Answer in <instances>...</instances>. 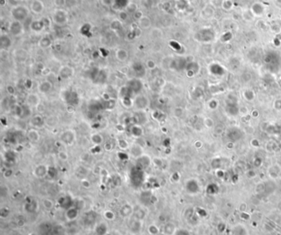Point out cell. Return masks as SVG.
<instances>
[{
    "label": "cell",
    "instance_id": "obj_27",
    "mask_svg": "<svg viewBox=\"0 0 281 235\" xmlns=\"http://www.w3.org/2000/svg\"><path fill=\"white\" fill-rule=\"evenodd\" d=\"M147 65H148L150 69H153L155 67V63H154L153 60H149L148 61V63H147Z\"/></svg>",
    "mask_w": 281,
    "mask_h": 235
},
{
    "label": "cell",
    "instance_id": "obj_12",
    "mask_svg": "<svg viewBox=\"0 0 281 235\" xmlns=\"http://www.w3.org/2000/svg\"><path fill=\"white\" fill-rule=\"evenodd\" d=\"M52 88V84L49 81H44L39 86V91L41 93H48Z\"/></svg>",
    "mask_w": 281,
    "mask_h": 235
},
{
    "label": "cell",
    "instance_id": "obj_26",
    "mask_svg": "<svg viewBox=\"0 0 281 235\" xmlns=\"http://www.w3.org/2000/svg\"><path fill=\"white\" fill-rule=\"evenodd\" d=\"M102 3L105 6H112L114 4V0H102Z\"/></svg>",
    "mask_w": 281,
    "mask_h": 235
},
{
    "label": "cell",
    "instance_id": "obj_5",
    "mask_svg": "<svg viewBox=\"0 0 281 235\" xmlns=\"http://www.w3.org/2000/svg\"><path fill=\"white\" fill-rule=\"evenodd\" d=\"M128 87L131 89L132 92L138 93L143 88V84L139 79H132L128 83Z\"/></svg>",
    "mask_w": 281,
    "mask_h": 235
},
{
    "label": "cell",
    "instance_id": "obj_6",
    "mask_svg": "<svg viewBox=\"0 0 281 235\" xmlns=\"http://www.w3.org/2000/svg\"><path fill=\"white\" fill-rule=\"evenodd\" d=\"M65 95H64V98H65V102L68 104H76L78 103V96L77 94L73 92V91H65Z\"/></svg>",
    "mask_w": 281,
    "mask_h": 235
},
{
    "label": "cell",
    "instance_id": "obj_16",
    "mask_svg": "<svg viewBox=\"0 0 281 235\" xmlns=\"http://www.w3.org/2000/svg\"><path fill=\"white\" fill-rule=\"evenodd\" d=\"M134 70H135V73L139 74V75H140V76H143V74L144 72H145L144 67H143V64H140V63H135V64H134Z\"/></svg>",
    "mask_w": 281,
    "mask_h": 235
},
{
    "label": "cell",
    "instance_id": "obj_19",
    "mask_svg": "<svg viewBox=\"0 0 281 235\" xmlns=\"http://www.w3.org/2000/svg\"><path fill=\"white\" fill-rule=\"evenodd\" d=\"M50 40L49 38H46V37H44L41 39V41H40V46L43 47V48H46V47L50 46Z\"/></svg>",
    "mask_w": 281,
    "mask_h": 235
},
{
    "label": "cell",
    "instance_id": "obj_20",
    "mask_svg": "<svg viewBox=\"0 0 281 235\" xmlns=\"http://www.w3.org/2000/svg\"><path fill=\"white\" fill-rule=\"evenodd\" d=\"M127 10L129 12V13H135L136 11L138 10V6H137V4H135V3H129L128 4V6H127Z\"/></svg>",
    "mask_w": 281,
    "mask_h": 235
},
{
    "label": "cell",
    "instance_id": "obj_28",
    "mask_svg": "<svg viewBox=\"0 0 281 235\" xmlns=\"http://www.w3.org/2000/svg\"><path fill=\"white\" fill-rule=\"evenodd\" d=\"M15 1H18V0H15Z\"/></svg>",
    "mask_w": 281,
    "mask_h": 235
},
{
    "label": "cell",
    "instance_id": "obj_18",
    "mask_svg": "<svg viewBox=\"0 0 281 235\" xmlns=\"http://www.w3.org/2000/svg\"><path fill=\"white\" fill-rule=\"evenodd\" d=\"M111 28L115 30V31H116V30H120V29L122 27V22L120 20H118V19H115L114 21L111 22Z\"/></svg>",
    "mask_w": 281,
    "mask_h": 235
},
{
    "label": "cell",
    "instance_id": "obj_2",
    "mask_svg": "<svg viewBox=\"0 0 281 235\" xmlns=\"http://www.w3.org/2000/svg\"><path fill=\"white\" fill-rule=\"evenodd\" d=\"M52 20L57 25H64L68 21V13L62 8L56 9L52 14Z\"/></svg>",
    "mask_w": 281,
    "mask_h": 235
},
{
    "label": "cell",
    "instance_id": "obj_14",
    "mask_svg": "<svg viewBox=\"0 0 281 235\" xmlns=\"http://www.w3.org/2000/svg\"><path fill=\"white\" fill-rule=\"evenodd\" d=\"M0 43H1V46L2 48L7 49L11 46V40L8 36L3 35L0 38Z\"/></svg>",
    "mask_w": 281,
    "mask_h": 235
},
{
    "label": "cell",
    "instance_id": "obj_3",
    "mask_svg": "<svg viewBox=\"0 0 281 235\" xmlns=\"http://www.w3.org/2000/svg\"><path fill=\"white\" fill-rule=\"evenodd\" d=\"M22 31H23V27H22L21 21H15L14 20V21H12L10 23V25H9V32H11L12 35H13L15 36H19V35H21L22 33Z\"/></svg>",
    "mask_w": 281,
    "mask_h": 235
},
{
    "label": "cell",
    "instance_id": "obj_21",
    "mask_svg": "<svg viewBox=\"0 0 281 235\" xmlns=\"http://www.w3.org/2000/svg\"><path fill=\"white\" fill-rule=\"evenodd\" d=\"M174 235H191L190 234V232L186 229H183V228H180L176 230L174 233Z\"/></svg>",
    "mask_w": 281,
    "mask_h": 235
},
{
    "label": "cell",
    "instance_id": "obj_17",
    "mask_svg": "<svg viewBox=\"0 0 281 235\" xmlns=\"http://www.w3.org/2000/svg\"><path fill=\"white\" fill-rule=\"evenodd\" d=\"M62 137H67V139H64V141L67 144H70L72 141H74V136L71 130H67L62 135Z\"/></svg>",
    "mask_w": 281,
    "mask_h": 235
},
{
    "label": "cell",
    "instance_id": "obj_25",
    "mask_svg": "<svg viewBox=\"0 0 281 235\" xmlns=\"http://www.w3.org/2000/svg\"><path fill=\"white\" fill-rule=\"evenodd\" d=\"M120 18H121V20H125V19H127L128 18V14H127V13H125V11L124 10H121L120 11Z\"/></svg>",
    "mask_w": 281,
    "mask_h": 235
},
{
    "label": "cell",
    "instance_id": "obj_1",
    "mask_svg": "<svg viewBox=\"0 0 281 235\" xmlns=\"http://www.w3.org/2000/svg\"><path fill=\"white\" fill-rule=\"evenodd\" d=\"M11 14L12 17L13 18L15 21H25L26 19L27 18L29 15V10L28 8L25 6H22V5H18V6H15L12 8L11 11Z\"/></svg>",
    "mask_w": 281,
    "mask_h": 235
},
{
    "label": "cell",
    "instance_id": "obj_22",
    "mask_svg": "<svg viewBox=\"0 0 281 235\" xmlns=\"http://www.w3.org/2000/svg\"><path fill=\"white\" fill-rule=\"evenodd\" d=\"M77 5V0H65V6L67 7H73Z\"/></svg>",
    "mask_w": 281,
    "mask_h": 235
},
{
    "label": "cell",
    "instance_id": "obj_9",
    "mask_svg": "<svg viewBox=\"0 0 281 235\" xmlns=\"http://www.w3.org/2000/svg\"><path fill=\"white\" fill-rule=\"evenodd\" d=\"M45 26H46V24L43 20H36V21H32L31 27L35 32H40L45 27Z\"/></svg>",
    "mask_w": 281,
    "mask_h": 235
},
{
    "label": "cell",
    "instance_id": "obj_4",
    "mask_svg": "<svg viewBox=\"0 0 281 235\" xmlns=\"http://www.w3.org/2000/svg\"><path fill=\"white\" fill-rule=\"evenodd\" d=\"M30 7H31V10L33 13L40 14L44 11L45 5L41 0H32Z\"/></svg>",
    "mask_w": 281,
    "mask_h": 235
},
{
    "label": "cell",
    "instance_id": "obj_15",
    "mask_svg": "<svg viewBox=\"0 0 281 235\" xmlns=\"http://www.w3.org/2000/svg\"><path fill=\"white\" fill-rule=\"evenodd\" d=\"M135 102L137 107H139V108H144V107H146V106H147V100H146V97L143 96L138 97L137 99H136Z\"/></svg>",
    "mask_w": 281,
    "mask_h": 235
},
{
    "label": "cell",
    "instance_id": "obj_23",
    "mask_svg": "<svg viewBox=\"0 0 281 235\" xmlns=\"http://www.w3.org/2000/svg\"><path fill=\"white\" fill-rule=\"evenodd\" d=\"M54 5L58 7H62L65 6V0H54Z\"/></svg>",
    "mask_w": 281,
    "mask_h": 235
},
{
    "label": "cell",
    "instance_id": "obj_13",
    "mask_svg": "<svg viewBox=\"0 0 281 235\" xmlns=\"http://www.w3.org/2000/svg\"><path fill=\"white\" fill-rule=\"evenodd\" d=\"M139 23L142 28L148 29L151 27V20H150L149 18H148V17H146V16H143V17L139 20Z\"/></svg>",
    "mask_w": 281,
    "mask_h": 235
},
{
    "label": "cell",
    "instance_id": "obj_8",
    "mask_svg": "<svg viewBox=\"0 0 281 235\" xmlns=\"http://www.w3.org/2000/svg\"><path fill=\"white\" fill-rule=\"evenodd\" d=\"M232 235H248V230L244 225H237L232 228Z\"/></svg>",
    "mask_w": 281,
    "mask_h": 235
},
{
    "label": "cell",
    "instance_id": "obj_7",
    "mask_svg": "<svg viewBox=\"0 0 281 235\" xmlns=\"http://www.w3.org/2000/svg\"><path fill=\"white\" fill-rule=\"evenodd\" d=\"M129 3V0H114V4H112V8L114 10H123L125 7H127Z\"/></svg>",
    "mask_w": 281,
    "mask_h": 235
},
{
    "label": "cell",
    "instance_id": "obj_24",
    "mask_svg": "<svg viewBox=\"0 0 281 235\" xmlns=\"http://www.w3.org/2000/svg\"><path fill=\"white\" fill-rule=\"evenodd\" d=\"M134 17H135V19H137V20H139H139H140V19L143 17V12L140 10H137L135 13H134Z\"/></svg>",
    "mask_w": 281,
    "mask_h": 235
},
{
    "label": "cell",
    "instance_id": "obj_11",
    "mask_svg": "<svg viewBox=\"0 0 281 235\" xmlns=\"http://www.w3.org/2000/svg\"><path fill=\"white\" fill-rule=\"evenodd\" d=\"M115 56L118 60L125 61L128 59V52L124 49H119L115 52Z\"/></svg>",
    "mask_w": 281,
    "mask_h": 235
},
{
    "label": "cell",
    "instance_id": "obj_10",
    "mask_svg": "<svg viewBox=\"0 0 281 235\" xmlns=\"http://www.w3.org/2000/svg\"><path fill=\"white\" fill-rule=\"evenodd\" d=\"M60 74L62 78H70L72 75L74 74V69L68 66H65L64 68H62V69L60 72Z\"/></svg>",
    "mask_w": 281,
    "mask_h": 235
}]
</instances>
